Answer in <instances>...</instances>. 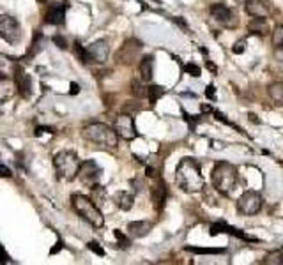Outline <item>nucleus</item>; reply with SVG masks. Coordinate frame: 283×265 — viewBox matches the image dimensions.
<instances>
[{
	"instance_id": "473e14b6",
	"label": "nucleus",
	"mask_w": 283,
	"mask_h": 265,
	"mask_svg": "<svg viewBox=\"0 0 283 265\" xmlns=\"http://www.w3.org/2000/svg\"><path fill=\"white\" fill-rule=\"evenodd\" d=\"M113 235H115V239L119 241V246L122 248V250L129 248V244H131V242H129V239L126 237V235L122 234V232H120V230H113Z\"/></svg>"
},
{
	"instance_id": "423d86ee",
	"label": "nucleus",
	"mask_w": 283,
	"mask_h": 265,
	"mask_svg": "<svg viewBox=\"0 0 283 265\" xmlns=\"http://www.w3.org/2000/svg\"><path fill=\"white\" fill-rule=\"evenodd\" d=\"M211 16L218 23H221L225 28H236L239 25L237 14L234 12V9H230L225 2H216L211 5Z\"/></svg>"
},
{
	"instance_id": "72a5a7b5",
	"label": "nucleus",
	"mask_w": 283,
	"mask_h": 265,
	"mask_svg": "<svg viewBox=\"0 0 283 265\" xmlns=\"http://www.w3.org/2000/svg\"><path fill=\"white\" fill-rule=\"evenodd\" d=\"M214 117H216V121L218 122H223V124H227V126H232V128H236L237 129V131H241V132H245V131H243V129H241V128H237V126L236 124H232V122H230L229 121V119H227V115H225V113H221V112H216V110H214Z\"/></svg>"
},
{
	"instance_id": "ea45409f",
	"label": "nucleus",
	"mask_w": 283,
	"mask_h": 265,
	"mask_svg": "<svg viewBox=\"0 0 283 265\" xmlns=\"http://www.w3.org/2000/svg\"><path fill=\"white\" fill-rule=\"evenodd\" d=\"M11 262V258H9V255L5 253L4 246L0 244V264H9Z\"/></svg>"
},
{
	"instance_id": "5701e85b",
	"label": "nucleus",
	"mask_w": 283,
	"mask_h": 265,
	"mask_svg": "<svg viewBox=\"0 0 283 265\" xmlns=\"http://www.w3.org/2000/svg\"><path fill=\"white\" fill-rule=\"evenodd\" d=\"M248 30L255 35H266L269 32L266 18H253V20L248 23Z\"/></svg>"
},
{
	"instance_id": "39448f33",
	"label": "nucleus",
	"mask_w": 283,
	"mask_h": 265,
	"mask_svg": "<svg viewBox=\"0 0 283 265\" xmlns=\"http://www.w3.org/2000/svg\"><path fill=\"white\" fill-rule=\"evenodd\" d=\"M80 164L82 163H80L78 156L71 150H60L53 157V166L57 170V175L64 180H73L78 175Z\"/></svg>"
},
{
	"instance_id": "79ce46f5",
	"label": "nucleus",
	"mask_w": 283,
	"mask_h": 265,
	"mask_svg": "<svg viewBox=\"0 0 283 265\" xmlns=\"http://www.w3.org/2000/svg\"><path fill=\"white\" fill-rule=\"evenodd\" d=\"M62 250H64V242H62V241H58L57 244H55L53 248L50 250V255H57L58 251H62Z\"/></svg>"
},
{
	"instance_id": "a211bd4d",
	"label": "nucleus",
	"mask_w": 283,
	"mask_h": 265,
	"mask_svg": "<svg viewBox=\"0 0 283 265\" xmlns=\"http://www.w3.org/2000/svg\"><path fill=\"white\" fill-rule=\"evenodd\" d=\"M165 200H167V184L159 179L158 184L152 187V202H154L156 211H161V209H163Z\"/></svg>"
},
{
	"instance_id": "a19ab883",
	"label": "nucleus",
	"mask_w": 283,
	"mask_h": 265,
	"mask_svg": "<svg viewBox=\"0 0 283 265\" xmlns=\"http://www.w3.org/2000/svg\"><path fill=\"white\" fill-rule=\"evenodd\" d=\"M44 132H50V134H53V129L51 128H44V126H41V128L35 129V136H41V134H44Z\"/></svg>"
},
{
	"instance_id": "ddd939ff",
	"label": "nucleus",
	"mask_w": 283,
	"mask_h": 265,
	"mask_svg": "<svg viewBox=\"0 0 283 265\" xmlns=\"http://www.w3.org/2000/svg\"><path fill=\"white\" fill-rule=\"evenodd\" d=\"M14 85H16V92L21 98H30L32 96V78L21 67H18L14 73Z\"/></svg>"
},
{
	"instance_id": "a878e982",
	"label": "nucleus",
	"mask_w": 283,
	"mask_h": 265,
	"mask_svg": "<svg viewBox=\"0 0 283 265\" xmlns=\"http://www.w3.org/2000/svg\"><path fill=\"white\" fill-rule=\"evenodd\" d=\"M269 96L273 101H276L278 105H283V83L275 82L269 85Z\"/></svg>"
},
{
	"instance_id": "de8ad7c7",
	"label": "nucleus",
	"mask_w": 283,
	"mask_h": 265,
	"mask_svg": "<svg viewBox=\"0 0 283 265\" xmlns=\"http://www.w3.org/2000/svg\"><path fill=\"white\" fill-rule=\"evenodd\" d=\"M206 66L209 67V69L213 71V73H216V66H214V64L211 62V60H206Z\"/></svg>"
},
{
	"instance_id": "c85d7f7f",
	"label": "nucleus",
	"mask_w": 283,
	"mask_h": 265,
	"mask_svg": "<svg viewBox=\"0 0 283 265\" xmlns=\"http://www.w3.org/2000/svg\"><path fill=\"white\" fill-rule=\"evenodd\" d=\"M264 265H282L283 264V253L282 251H271L268 257L262 260Z\"/></svg>"
},
{
	"instance_id": "cd10ccee",
	"label": "nucleus",
	"mask_w": 283,
	"mask_h": 265,
	"mask_svg": "<svg viewBox=\"0 0 283 265\" xmlns=\"http://www.w3.org/2000/svg\"><path fill=\"white\" fill-rule=\"evenodd\" d=\"M74 53H76V57H78V60H80V62L82 64H89V62H92V60H90V55H89V51L85 50V48L82 46V44L78 43V41H74Z\"/></svg>"
},
{
	"instance_id": "09e8293b",
	"label": "nucleus",
	"mask_w": 283,
	"mask_h": 265,
	"mask_svg": "<svg viewBox=\"0 0 283 265\" xmlns=\"http://www.w3.org/2000/svg\"><path fill=\"white\" fill-rule=\"evenodd\" d=\"M202 112H204V113H209V112H214V110L213 108H211V105H202Z\"/></svg>"
},
{
	"instance_id": "f8f14e48",
	"label": "nucleus",
	"mask_w": 283,
	"mask_h": 265,
	"mask_svg": "<svg viewBox=\"0 0 283 265\" xmlns=\"http://www.w3.org/2000/svg\"><path fill=\"white\" fill-rule=\"evenodd\" d=\"M142 50V43L138 39H128L124 43V46L120 48L117 53V62L119 64H133L136 59V53Z\"/></svg>"
},
{
	"instance_id": "c756f323",
	"label": "nucleus",
	"mask_w": 283,
	"mask_h": 265,
	"mask_svg": "<svg viewBox=\"0 0 283 265\" xmlns=\"http://www.w3.org/2000/svg\"><path fill=\"white\" fill-rule=\"evenodd\" d=\"M131 92L135 98H144V96H147V89L144 87V83H142V80H133L131 82Z\"/></svg>"
},
{
	"instance_id": "4be33fe9",
	"label": "nucleus",
	"mask_w": 283,
	"mask_h": 265,
	"mask_svg": "<svg viewBox=\"0 0 283 265\" xmlns=\"http://www.w3.org/2000/svg\"><path fill=\"white\" fill-rule=\"evenodd\" d=\"M44 46H46V37H44V35L37 30L34 34L32 44H30V48H28V51H27V57H35V55L41 53V51L44 50Z\"/></svg>"
},
{
	"instance_id": "49530a36",
	"label": "nucleus",
	"mask_w": 283,
	"mask_h": 265,
	"mask_svg": "<svg viewBox=\"0 0 283 265\" xmlns=\"http://www.w3.org/2000/svg\"><path fill=\"white\" fill-rule=\"evenodd\" d=\"M145 172H147V173H145L147 177H156V170H154V168L147 166V168H145Z\"/></svg>"
},
{
	"instance_id": "e433bc0d",
	"label": "nucleus",
	"mask_w": 283,
	"mask_h": 265,
	"mask_svg": "<svg viewBox=\"0 0 283 265\" xmlns=\"http://www.w3.org/2000/svg\"><path fill=\"white\" fill-rule=\"evenodd\" d=\"M51 41H53L55 44H57V48H60V50H67V41L64 35H58L55 34L53 37H51Z\"/></svg>"
},
{
	"instance_id": "393cba45",
	"label": "nucleus",
	"mask_w": 283,
	"mask_h": 265,
	"mask_svg": "<svg viewBox=\"0 0 283 265\" xmlns=\"http://www.w3.org/2000/svg\"><path fill=\"white\" fill-rule=\"evenodd\" d=\"M184 250L188 253H195V255H221L225 253L223 248H197V246H186Z\"/></svg>"
},
{
	"instance_id": "b1692460",
	"label": "nucleus",
	"mask_w": 283,
	"mask_h": 265,
	"mask_svg": "<svg viewBox=\"0 0 283 265\" xmlns=\"http://www.w3.org/2000/svg\"><path fill=\"white\" fill-rule=\"evenodd\" d=\"M133 202H135V196L131 195V193L128 191H119L115 195V203L119 209H122V211H129L133 207Z\"/></svg>"
},
{
	"instance_id": "37998d69",
	"label": "nucleus",
	"mask_w": 283,
	"mask_h": 265,
	"mask_svg": "<svg viewBox=\"0 0 283 265\" xmlns=\"http://www.w3.org/2000/svg\"><path fill=\"white\" fill-rule=\"evenodd\" d=\"M275 57H276V60L283 62V44H282V46H276V50H275Z\"/></svg>"
},
{
	"instance_id": "7ed1b4c3",
	"label": "nucleus",
	"mask_w": 283,
	"mask_h": 265,
	"mask_svg": "<svg viewBox=\"0 0 283 265\" xmlns=\"http://www.w3.org/2000/svg\"><path fill=\"white\" fill-rule=\"evenodd\" d=\"M71 203H73V209L82 219H85L89 225H92L94 228H101L105 225V218L101 214V211L94 205V202L90 198L83 195H73L71 196Z\"/></svg>"
},
{
	"instance_id": "f704fd0d",
	"label": "nucleus",
	"mask_w": 283,
	"mask_h": 265,
	"mask_svg": "<svg viewBox=\"0 0 283 265\" xmlns=\"http://www.w3.org/2000/svg\"><path fill=\"white\" fill-rule=\"evenodd\" d=\"M87 248H89L92 253H96L97 257H105V250H103V248L99 246V242H96V241L87 242Z\"/></svg>"
},
{
	"instance_id": "0eeeda50",
	"label": "nucleus",
	"mask_w": 283,
	"mask_h": 265,
	"mask_svg": "<svg viewBox=\"0 0 283 265\" xmlns=\"http://www.w3.org/2000/svg\"><path fill=\"white\" fill-rule=\"evenodd\" d=\"M0 37L9 44H16L21 37L19 23L7 14H0Z\"/></svg>"
},
{
	"instance_id": "9d476101",
	"label": "nucleus",
	"mask_w": 283,
	"mask_h": 265,
	"mask_svg": "<svg viewBox=\"0 0 283 265\" xmlns=\"http://www.w3.org/2000/svg\"><path fill=\"white\" fill-rule=\"evenodd\" d=\"M101 173H103V170L97 166L96 161H85V163L80 164V170H78L76 177L82 180L83 184H89V186L92 187V186H96V184H97Z\"/></svg>"
},
{
	"instance_id": "4c0bfd02",
	"label": "nucleus",
	"mask_w": 283,
	"mask_h": 265,
	"mask_svg": "<svg viewBox=\"0 0 283 265\" xmlns=\"http://www.w3.org/2000/svg\"><path fill=\"white\" fill-rule=\"evenodd\" d=\"M206 98L211 99V101H216V87H214V85H207V89H206Z\"/></svg>"
},
{
	"instance_id": "2f4dec72",
	"label": "nucleus",
	"mask_w": 283,
	"mask_h": 265,
	"mask_svg": "<svg viewBox=\"0 0 283 265\" xmlns=\"http://www.w3.org/2000/svg\"><path fill=\"white\" fill-rule=\"evenodd\" d=\"M183 69H184V73L190 74V76H193V78H198V76H202V69L197 66V64H193V62L184 64Z\"/></svg>"
},
{
	"instance_id": "58836bf2",
	"label": "nucleus",
	"mask_w": 283,
	"mask_h": 265,
	"mask_svg": "<svg viewBox=\"0 0 283 265\" xmlns=\"http://www.w3.org/2000/svg\"><path fill=\"white\" fill-rule=\"evenodd\" d=\"M0 177H4V179H11L12 177V173H11V170H9L5 164H2L0 163Z\"/></svg>"
},
{
	"instance_id": "6e6552de",
	"label": "nucleus",
	"mask_w": 283,
	"mask_h": 265,
	"mask_svg": "<svg viewBox=\"0 0 283 265\" xmlns=\"http://www.w3.org/2000/svg\"><path fill=\"white\" fill-rule=\"evenodd\" d=\"M237 209L246 216L259 214L262 209V196L257 191H245L237 200Z\"/></svg>"
},
{
	"instance_id": "aec40b11",
	"label": "nucleus",
	"mask_w": 283,
	"mask_h": 265,
	"mask_svg": "<svg viewBox=\"0 0 283 265\" xmlns=\"http://www.w3.org/2000/svg\"><path fill=\"white\" fill-rule=\"evenodd\" d=\"M138 69H140V78H142V82H151L152 69H154V57H152V55L144 57L142 62H140Z\"/></svg>"
},
{
	"instance_id": "6ab92c4d",
	"label": "nucleus",
	"mask_w": 283,
	"mask_h": 265,
	"mask_svg": "<svg viewBox=\"0 0 283 265\" xmlns=\"http://www.w3.org/2000/svg\"><path fill=\"white\" fill-rule=\"evenodd\" d=\"M16 92V85L7 78V76H0V105L14 96Z\"/></svg>"
},
{
	"instance_id": "8fccbe9b",
	"label": "nucleus",
	"mask_w": 283,
	"mask_h": 265,
	"mask_svg": "<svg viewBox=\"0 0 283 265\" xmlns=\"http://www.w3.org/2000/svg\"><path fill=\"white\" fill-rule=\"evenodd\" d=\"M175 23H179V25H183V27H186V21H184L183 18H175Z\"/></svg>"
},
{
	"instance_id": "412c9836",
	"label": "nucleus",
	"mask_w": 283,
	"mask_h": 265,
	"mask_svg": "<svg viewBox=\"0 0 283 265\" xmlns=\"http://www.w3.org/2000/svg\"><path fill=\"white\" fill-rule=\"evenodd\" d=\"M18 62H16L14 59H11V57H7V55H2L0 53V76H11V74L16 73V69H18Z\"/></svg>"
},
{
	"instance_id": "bb28decb",
	"label": "nucleus",
	"mask_w": 283,
	"mask_h": 265,
	"mask_svg": "<svg viewBox=\"0 0 283 265\" xmlns=\"http://www.w3.org/2000/svg\"><path fill=\"white\" fill-rule=\"evenodd\" d=\"M163 96H165L163 87H159V85L147 87V98H149V103H151V105H156V103H158V99L163 98Z\"/></svg>"
},
{
	"instance_id": "c9c22d12",
	"label": "nucleus",
	"mask_w": 283,
	"mask_h": 265,
	"mask_svg": "<svg viewBox=\"0 0 283 265\" xmlns=\"http://www.w3.org/2000/svg\"><path fill=\"white\" fill-rule=\"evenodd\" d=\"M245 50H246V41L245 39H239V41H236V43H234V46H232V53L234 55L245 53Z\"/></svg>"
},
{
	"instance_id": "dca6fc26",
	"label": "nucleus",
	"mask_w": 283,
	"mask_h": 265,
	"mask_svg": "<svg viewBox=\"0 0 283 265\" xmlns=\"http://www.w3.org/2000/svg\"><path fill=\"white\" fill-rule=\"evenodd\" d=\"M152 230V223L151 221H131L128 225V232L131 237L142 239L145 235H149V232Z\"/></svg>"
},
{
	"instance_id": "2eb2a0df",
	"label": "nucleus",
	"mask_w": 283,
	"mask_h": 265,
	"mask_svg": "<svg viewBox=\"0 0 283 265\" xmlns=\"http://www.w3.org/2000/svg\"><path fill=\"white\" fill-rule=\"evenodd\" d=\"M64 21H66V5L55 4L44 14V23L48 25H64Z\"/></svg>"
},
{
	"instance_id": "f257e3e1",
	"label": "nucleus",
	"mask_w": 283,
	"mask_h": 265,
	"mask_svg": "<svg viewBox=\"0 0 283 265\" xmlns=\"http://www.w3.org/2000/svg\"><path fill=\"white\" fill-rule=\"evenodd\" d=\"M175 180H177L179 187L186 193H198L204 189V177L200 172V164L198 161L191 159V157H184L181 163L177 164L175 170Z\"/></svg>"
},
{
	"instance_id": "c03bdc74",
	"label": "nucleus",
	"mask_w": 283,
	"mask_h": 265,
	"mask_svg": "<svg viewBox=\"0 0 283 265\" xmlns=\"http://www.w3.org/2000/svg\"><path fill=\"white\" fill-rule=\"evenodd\" d=\"M69 89H71V90H69V94H71V96H76V94L80 92V85H78V83H74V82L69 85Z\"/></svg>"
},
{
	"instance_id": "9b49d317",
	"label": "nucleus",
	"mask_w": 283,
	"mask_h": 265,
	"mask_svg": "<svg viewBox=\"0 0 283 265\" xmlns=\"http://www.w3.org/2000/svg\"><path fill=\"white\" fill-rule=\"evenodd\" d=\"M213 237H216V235L220 234H227V235H232V237H237L241 239V241H246V242H259V239L252 237V235L245 234L243 230H239V228H234V226H229L227 223L220 221V223H214L213 226H211V232H209Z\"/></svg>"
},
{
	"instance_id": "1a4fd4ad",
	"label": "nucleus",
	"mask_w": 283,
	"mask_h": 265,
	"mask_svg": "<svg viewBox=\"0 0 283 265\" xmlns=\"http://www.w3.org/2000/svg\"><path fill=\"white\" fill-rule=\"evenodd\" d=\"M113 129H115L117 136L122 138V140H135L138 136V132H136L135 128V121L129 113H120L119 117L115 119V124H113Z\"/></svg>"
},
{
	"instance_id": "4468645a",
	"label": "nucleus",
	"mask_w": 283,
	"mask_h": 265,
	"mask_svg": "<svg viewBox=\"0 0 283 265\" xmlns=\"http://www.w3.org/2000/svg\"><path fill=\"white\" fill-rule=\"evenodd\" d=\"M87 51H89L90 60H92V62L103 64V62H106V59H108L110 46L105 39H99V41H96V43L90 44V46L87 48Z\"/></svg>"
},
{
	"instance_id": "f03ea898",
	"label": "nucleus",
	"mask_w": 283,
	"mask_h": 265,
	"mask_svg": "<svg viewBox=\"0 0 283 265\" xmlns=\"http://www.w3.org/2000/svg\"><path fill=\"white\" fill-rule=\"evenodd\" d=\"M211 179H213V186L216 187V191H220L221 195H229L230 189L237 182V168L227 161H220L214 164Z\"/></svg>"
},
{
	"instance_id": "20e7f679",
	"label": "nucleus",
	"mask_w": 283,
	"mask_h": 265,
	"mask_svg": "<svg viewBox=\"0 0 283 265\" xmlns=\"http://www.w3.org/2000/svg\"><path fill=\"white\" fill-rule=\"evenodd\" d=\"M82 134L85 140L101 145V147H106V148L117 147V138L119 136H117L115 129L108 128L106 124H101V122H94V124L85 126Z\"/></svg>"
},
{
	"instance_id": "f3484780",
	"label": "nucleus",
	"mask_w": 283,
	"mask_h": 265,
	"mask_svg": "<svg viewBox=\"0 0 283 265\" xmlns=\"http://www.w3.org/2000/svg\"><path fill=\"white\" fill-rule=\"evenodd\" d=\"M245 5H246V12H248L252 18H268L269 14L268 5H266L262 0H248Z\"/></svg>"
},
{
	"instance_id": "a18cd8bd",
	"label": "nucleus",
	"mask_w": 283,
	"mask_h": 265,
	"mask_svg": "<svg viewBox=\"0 0 283 265\" xmlns=\"http://www.w3.org/2000/svg\"><path fill=\"white\" fill-rule=\"evenodd\" d=\"M248 119H250V121H252V122H253V124H260L259 117H257L255 113H248Z\"/></svg>"
},
{
	"instance_id": "3c124183",
	"label": "nucleus",
	"mask_w": 283,
	"mask_h": 265,
	"mask_svg": "<svg viewBox=\"0 0 283 265\" xmlns=\"http://www.w3.org/2000/svg\"><path fill=\"white\" fill-rule=\"evenodd\" d=\"M237 4H246V2H248V0H236Z\"/></svg>"
},
{
	"instance_id": "7c9ffc66",
	"label": "nucleus",
	"mask_w": 283,
	"mask_h": 265,
	"mask_svg": "<svg viewBox=\"0 0 283 265\" xmlns=\"http://www.w3.org/2000/svg\"><path fill=\"white\" fill-rule=\"evenodd\" d=\"M271 41L275 46H282L283 44V25H276L275 30L271 32Z\"/></svg>"
}]
</instances>
